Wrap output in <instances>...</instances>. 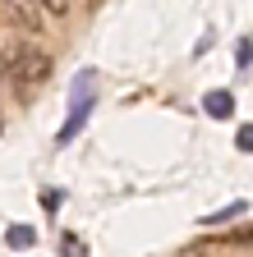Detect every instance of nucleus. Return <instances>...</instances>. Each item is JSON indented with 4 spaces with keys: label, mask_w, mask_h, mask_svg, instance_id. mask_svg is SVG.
I'll use <instances>...</instances> for the list:
<instances>
[{
    "label": "nucleus",
    "mask_w": 253,
    "mask_h": 257,
    "mask_svg": "<svg viewBox=\"0 0 253 257\" xmlns=\"http://www.w3.org/2000/svg\"><path fill=\"white\" fill-rule=\"evenodd\" d=\"M10 5H42V0H10Z\"/></svg>",
    "instance_id": "nucleus-10"
},
{
    "label": "nucleus",
    "mask_w": 253,
    "mask_h": 257,
    "mask_svg": "<svg viewBox=\"0 0 253 257\" xmlns=\"http://www.w3.org/2000/svg\"><path fill=\"white\" fill-rule=\"evenodd\" d=\"M92 106H97V69H83V74L74 78V87H69V119L60 124L55 138H60V143H74V138L83 134Z\"/></svg>",
    "instance_id": "nucleus-2"
},
{
    "label": "nucleus",
    "mask_w": 253,
    "mask_h": 257,
    "mask_svg": "<svg viewBox=\"0 0 253 257\" xmlns=\"http://www.w3.org/2000/svg\"><path fill=\"white\" fill-rule=\"evenodd\" d=\"M60 257H88V248H83L74 234H65V239H60Z\"/></svg>",
    "instance_id": "nucleus-6"
},
{
    "label": "nucleus",
    "mask_w": 253,
    "mask_h": 257,
    "mask_svg": "<svg viewBox=\"0 0 253 257\" xmlns=\"http://www.w3.org/2000/svg\"><path fill=\"white\" fill-rule=\"evenodd\" d=\"M244 211H248L244 202H230L226 211H216V216H203V225H212V230H216V225H226V220H235V216H244Z\"/></svg>",
    "instance_id": "nucleus-5"
},
{
    "label": "nucleus",
    "mask_w": 253,
    "mask_h": 257,
    "mask_svg": "<svg viewBox=\"0 0 253 257\" xmlns=\"http://www.w3.org/2000/svg\"><path fill=\"white\" fill-rule=\"evenodd\" d=\"M235 60H239V69L253 60V42H239V51H235Z\"/></svg>",
    "instance_id": "nucleus-8"
},
{
    "label": "nucleus",
    "mask_w": 253,
    "mask_h": 257,
    "mask_svg": "<svg viewBox=\"0 0 253 257\" xmlns=\"http://www.w3.org/2000/svg\"><path fill=\"white\" fill-rule=\"evenodd\" d=\"M203 110H207L212 119H230V115H235V96H230L226 87H212V92L203 96Z\"/></svg>",
    "instance_id": "nucleus-3"
},
{
    "label": "nucleus",
    "mask_w": 253,
    "mask_h": 257,
    "mask_svg": "<svg viewBox=\"0 0 253 257\" xmlns=\"http://www.w3.org/2000/svg\"><path fill=\"white\" fill-rule=\"evenodd\" d=\"M46 14H69V0H42Z\"/></svg>",
    "instance_id": "nucleus-9"
},
{
    "label": "nucleus",
    "mask_w": 253,
    "mask_h": 257,
    "mask_svg": "<svg viewBox=\"0 0 253 257\" xmlns=\"http://www.w3.org/2000/svg\"><path fill=\"white\" fill-rule=\"evenodd\" d=\"M0 74L14 78L23 92L33 87V83L42 87V83H46V74H51V55H46V51H37V42L19 37V42H10L5 51H0Z\"/></svg>",
    "instance_id": "nucleus-1"
},
{
    "label": "nucleus",
    "mask_w": 253,
    "mask_h": 257,
    "mask_svg": "<svg viewBox=\"0 0 253 257\" xmlns=\"http://www.w3.org/2000/svg\"><path fill=\"white\" fill-rule=\"evenodd\" d=\"M235 147L253 156V124H239V134H235Z\"/></svg>",
    "instance_id": "nucleus-7"
},
{
    "label": "nucleus",
    "mask_w": 253,
    "mask_h": 257,
    "mask_svg": "<svg viewBox=\"0 0 253 257\" xmlns=\"http://www.w3.org/2000/svg\"><path fill=\"white\" fill-rule=\"evenodd\" d=\"M5 243H10L14 252H23V248L37 243V230H33V225H10V230H5Z\"/></svg>",
    "instance_id": "nucleus-4"
}]
</instances>
